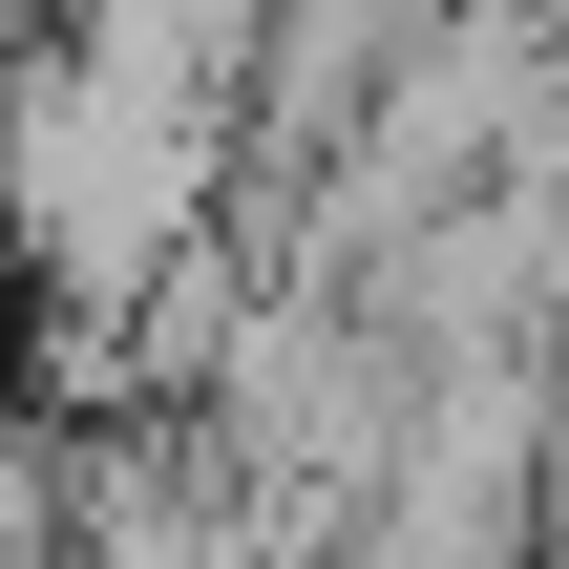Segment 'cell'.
Wrapping results in <instances>:
<instances>
[{
    "label": "cell",
    "instance_id": "6da1fadb",
    "mask_svg": "<svg viewBox=\"0 0 569 569\" xmlns=\"http://www.w3.org/2000/svg\"><path fill=\"white\" fill-rule=\"evenodd\" d=\"M232 106H253V84H169V63H106V42H63V63L21 84V211H42L63 338H106V317L232 211Z\"/></svg>",
    "mask_w": 569,
    "mask_h": 569
},
{
    "label": "cell",
    "instance_id": "7a4b0ae2",
    "mask_svg": "<svg viewBox=\"0 0 569 569\" xmlns=\"http://www.w3.org/2000/svg\"><path fill=\"white\" fill-rule=\"evenodd\" d=\"M549 21H569V0H549Z\"/></svg>",
    "mask_w": 569,
    "mask_h": 569
}]
</instances>
